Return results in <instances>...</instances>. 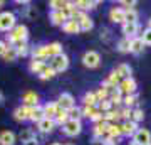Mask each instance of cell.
Here are the masks:
<instances>
[{"mask_svg":"<svg viewBox=\"0 0 151 145\" xmlns=\"http://www.w3.org/2000/svg\"><path fill=\"white\" fill-rule=\"evenodd\" d=\"M29 37V29L25 26H15L9 32V44H14V42H25Z\"/></svg>","mask_w":151,"mask_h":145,"instance_id":"6da1fadb","label":"cell"},{"mask_svg":"<svg viewBox=\"0 0 151 145\" xmlns=\"http://www.w3.org/2000/svg\"><path fill=\"white\" fill-rule=\"evenodd\" d=\"M49 66H50L55 73H62V71H65L69 68V58H67L64 52H60V54H57V56H54V58L49 59Z\"/></svg>","mask_w":151,"mask_h":145,"instance_id":"7a4b0ae2","label":"cell"},{"mask_svg":"<svg viewBox=\"0 0 151 145\" xmlns=\"http://www.w3.org/2000/svg\"><path fill=\"white\" fill-rule=\"evenodd\" d=\"M15 26L17 24L14 12H0V31L2 32H10Z\"/></svg>","mask_w":151,"mask_h":145,"instance_id":"3957f363","label":"cell"},{"mask_svg":"<svg viewBox=\"0 0 151 145\" xmlns=\"http://www.w3.org/2000/svg\"><path fill=\"white\" fill-rule=\"evenodd\" d=\"M82 132V125H81V120H69L67 123L62 125V133L65 137H76Z\"/></svg>","mask_w":151,"mask_h":145,"instance_id":"277c9868","label":"cell"},{"mask_svg":"<svg viewBox=\"0 0 151 145\" xmlns=\"http://www.w3.org/2000/svg\"><path fill=\"white\" fill-rule=\"evenodd\" d=\"M99 63H101V56L96 51H87L82 56V64L86 66V68H97Z\"/></svg>","mask_w":151,"mask_h":145,"instance_id":"5b68a950","label":"cell"},{"mask_svg":"<svg viewBox=\"0 0 151 145\" xmlns=\"http://www.w3.org/2000/svg\"><path fill=\"white\" fill-rule=\"evenodd\" d=\"M136 81L133 79V78H129V79H123L121 81V85L118 86L119 93L123 95V96H128V95H134L136 93Z\"/></svg>","mask_w":151,"mask_h":145,"instance_id":"8992f818","label":"cell"},{"mask_svg":"<svg viewBox=\"0 0 151 145\" xmlns=\"http://www.w3.org/2000/svg\"><path fill=\"white\" fill-rule=\"evenodd\" d=\"M57 105H59L60 110H65V111H69L72 106H76V100L74 96L70 95V93H62L57 100Z\"/></svg>","mask_w":151,"mask_h":145,"instance_id":"52a82bcc","label":"cell"},{"mask_svg":"<svg viewBox=\"0 0 151 145\" xmlns=\"http://www.w3.org/2000/svg\"><path fill=\"white\" fill-rule=\"evenodd\" d=\"M32 110L34 106H19L14 110V118L17 122H25V120H30V115H32Z\"/></svg>","mask_w":151,"mask_h":145,"instance_id":"ba28073f","label":"cell"},{"mask_svg":"<svg viewBox=\"0 0 151 145\" xmlns=\"http://www.w3.org/2000/svg\"><path fill=\"white\" fill-rule=\"evenodd\" d=\"M133 142H136V144H139V145L151 144V133H150V130L138 128V130H136V133L133 135Z\"/></svg>","mask_w":151,"mask_h":145,"instance_id":"9c48e42d","label":"cell"},{"mask_svg":"<svg viewBox=\"0 0 151 145\" xmlns=\"http://www.w3.org/2000/svg\"><path fill=\"white\" fill-rule=\"evenodd\" d=\"M109 19L113 22H118V24H126L124 9H121V7H113V9L109 10Z\"/></svg>","mask_w":151,"mask_h":145,"instance_id":"30bf717a","label":"cell"},{"mask_svg":"<svg viewBox=\"0 0 151 145\" xmlns=\"http://www.w3.org/2000/svg\"><path fill=\"white\" fill-rule=\"evenodd\" d=\"M49 20L52 22L54 26H64L65 22L69 20L67 19V15H65L64 12H57V10H50V15H49Z\"/></svg>","mask_w":151,"mask_h":145,"instance_id":"8fae6325","label":"cell"},{"mask_svg":"<svg viewBox=\"0 0 151 145\" xmlns=\"http://www.w3.org/2000/svg\"><path fill=\"white\" fill-rule=\"evenodd\" d=\"M37 127H39V130H40L42 133H52L54 128L57 127V123H55L52 118H44L37 123Z\"/></svg>","mask_w":151,"mask_h":145,"instance_id":"7c38bea8","label":"cell"},{"mask_svg":"<svg viewBox=\"0 0 151 145\" xmlns=\"http://www.w3.org/2000/svg\"><path fill=\"white\" fill-rule=\"evenodd\" d=\"M44 110V117L45 118H55V115H57V111H59V105H57V101H52V103H45L42 106Z\"/></svg>","mask_w":151,"mask_h":145,"instance_id":"4fadbf2b","label":"cell"},{"mask_svg":"<svg viewBox=\"0 0 151 145\" xmlns=\"http://www.w3.org/2000/svg\"><path fill=\"white\" fill-rule=\"evenodd\" d=\"M22 105L24 106H37L39 105V95L34 91H27L22 96Z\"/></svg>","mask_w":151,"mask_h":145,"instance_id":"5bb4252c","label":"cell"},{"mask_svg":"<svg viewBox=\"0 0 151 145\" xmlns=\"http://www.w3.org/2000/svg\"><path fill=\"white\" fill-rule=\"evenodd\" d=\"M108 127H109V123H108V122H104V120L94 123V130H92L94 137H96V138H97V137H101V138H103V135L106 137V133H108Z\"/></svg>","mask_w":151,"mask_h":145,"instance_id":"9a60e30c","label":"cell"},{"mask_svg":"<svg viewBox=\"0 0 151 145\" xmlns=\"http://www.w3.org/2000/svg\"><path fill=\"white\" fill-rule=\"evenodd\" d=\"M136 130H138V123L131 122V120H126L121 123V133L123 135H134Z\"/></svg>","mask_w":151,"mask_h":145,"instance_id":"2e32d148","label":"cell"},{"mask_svg":"<svg viewBox=\"0 0 151 145\" xmlns=\"http://www.w3.org/2000/svg\"><path fill=\"white\" fill-rule=\"evenodd\" d=\"M62 31H64L65 34H79V32H81V26H79L76 20L69 19V20L62 26Z\"/></svg>","mask_w":151,"mask_h":145,"instance_id":"e0dca14e","label":"cell"},{"mask_svg":"<svg viewBox=\"0 0 151 145\" xmlns=\"http://www.w3.org/2000/svg\"><path fill=\"white\" fill-rule=\"evenodd\" d=\"M138 24H123V34L124 37L128 39H134L136 34H138Z\"/></svg>","mask_w":151,"mask_h":145,"instance_id":"ac0fdd59","label":"cell"},{"mask_svg":"<svg viewBox=\"0 0 151 145\" xmlns=\"http://www.w3.org/2000/svg\"><path fill=\"white\" fill-rule=\"evenodd\" d=\"M45 66H47V63H45V61L32 59V61H30V64H29V71H30V73H34V74H40Z\"/></svg>","mask_w":151,"mask_h":145,"instance_id":"d6986e66","label":"cell"},{"mask_svg":"<svg viewBox=\"0 0 151 145\" xmlns=\"http://www.w3.org/2000/svg\"><path fill=\"white\" fill-rule=\"evenodd\" d=\"M15 133L14 132H9V130H5V132H2L0 133V145H14L15 144Z\"/></svg>","mask_w":151,"mask_h":145,"instance_id":"ffe728a7","label":"cell"},{"mask_svg":"<svg viewBox=\"0 0 151 145\" xmlns=\"http://www.w3.org/2000/svg\"><path fill=\"white\" fill-rule=\"evenodd\" d=\"M143 49H145V42H143V39H141V37L131 39V49H129V52L139 54V52H143Z\"/></svg>","mask_w":151,"mask_h":145,"instance_id":"44dd1931","label":"cell"},{"mask_svg":"<svg viewBox=\"0 0 151 145\" xmlns=\"http://www.w3.org/2000/svg\"><path fill=\"white\" fill-rule=\"evenodd\" d=\"M74 5L77 10H91V9H94V7L97 5V2H89V0H77V2H74Z\"/></svg>","mask_w":151,"mask_h":145,"instance_id":"7402d4cb","label":"cell"},{"mask_svg":"<svg viewBox=\"0 0 151 145\" xmlns=\"http://www.w3.org/2000/svg\"><path fill=\"white\" fill-rule=\"evenodd\" d=\"M116 73L121 76V79H129V78H131V66L126 64V63H123V64L118 66Z\"/></svg>","mask_w":151,"mask_h":145,"instance_id":"603a6c76","label":"cell"},{"mask_svg":"<svg viewBox=\"0 0 151 145\" xmlns=\"http://www.w3.org/2000/svg\"><path fill=\"white\" fill-rule=\"evenodd\" d=\"M9 46L15 47L17 56H22V58H25V56L29 54V46H27V42H14V44H9Z\"/></svg>","mask_w":151,"mask_h":145,"instance_id":"cb8c5ba5","label":"cell"},{"mask_svg":"<svg viewBox=\"0 0 151 145\" xmlns=\"http://www.w3.org/2000/svg\"><path fill=\"white\" fill-rule=\"evenodd\" d=\"M49 7L52 10H57V12H64L67 7H69V2H64V0H52L49 2Z\"/></svg>","mask_w":151,"mask_h":145,"instance_id":"d4e9b609","label":"cell"},{"mask_svg":"<svg viewBox=\"0 0 151 145\" xmlns=\"http://www.w3.org/2000/svg\"><path fill=\"white\" fill-rule=\"evenodd\" d=\"M45 117H44V110H42V106L40 105H37V106H34V110H32V115H30V120L32 122H35V123H39L40 120H44Z\"/></svg>","mask_w":151,"mask_h":145,"instance_id":"484cf974","label":"cell"},{"mask_svg":"<svg viewBox=\"0 0 151 145\" xmlns=\"http://www.w3.org/2000/svg\"><path fill=\"white\" fill-rule=\"evenodd\" d=\"M82 101H84V106H97V103H99L96 98V93H86Z\"/></svg>","mask_w":151,"mask_h":145,"instance_id":"4316f807","label":"cell"},{"mask_svg":"<svg viewBox=\"0 0 151 145\" xmlns=\"http://www.w3.org/2000/svg\"><path fill=\"white\" fill-rule=\"evenodd\" d=\"M126 14V24H138V12L134 9H124Z\"/></svg>","mask_w":151,"mask_h":145,"instance_id":"83f0119b","label":"cell"},{"mask_svg":"<svg viewBox=\"0 0 151 145\" xmlns=\"http://www.w3.org/2000/svg\"><path fill=\"white\" fill-rule=\"evenodd\" d=\"M54 122H55L57 125H64V123H67V122H69V113L65 111V110H60V108H59V111H57V115H55Z\"/></svg>","mask_w":151,"mask_h":145,"instance_id":"f1b7e54d","label":"cell"},{"mask_svg":"<svg viewBox=\"0 0 151 145\" xmlns=\"http://www.w3.org/2000/svg\"><path fill=\"white\" fill-rule=\"evenodd\" d=\"M97 113H103L97 106H84L82 108V117H86V118H89V120H91L92 117H96Z\"/></svg>","mask_w":151,"mask_h":145,"instance_id":"f546056e","label":"cell"},{"mask_svg":"<svg viewBox=\"0 0 151 145\" xmlns=\"http://www.w3.org/2000/svg\"><path fill=\"white\" fill-rule=\"evenodd\" d=\"M121 125H116V123H109L108 127V133L106 137H121Z\"/></svg>","mask_w":151,"mask_h":145,"instance_id":"4dcf8cb0","label":"cell"},{"mask_svg":"<svg viewBox=\"0 0 151 145\" xmlns=\"http://www.w3.org/2000/svg\"><path fill=\"white\" fill-rule=\"evenodd\" d=\"M129 49H131V39L123 37L118 42V51L119 52H129Z\"/></svg>","mask_w":151,"mask_h":145,"instance_id":"1f68e13d","label":"cell"},{"mask_svg":"<svg viewBox=\"0 0 151 145\" xmlns=\"http://www.w3.org/2000/svg\"><path fill=\"white\" fill-rule=\"evenodd\" d=\"M118 118H119V110H109V111L104 113V122H108V123H114Z\"/></svg>","mask_w":151,"mask_h":145,"instance_id":"d6a6232c","label":"cell"},{"mask_svg":"<svg viewBox=\"0 0 151 145\" xmlns=\"http://www.w3.org/2000/svg\"><path fill=\"white\" fill-rule=\"evenodd\" d=\"M5 61H9V63H12V61H15L19 56H17V51H15V47H12V46H9L7 47V51H5V54L2 56Z\"/></svg>","mask_w":151,"mask_h":145,"instance_id":"836d02e7","label":"cell"},{"mask_svg":"<svg viewBox=\"0 0 151 145\" xmlns=\"http://www.w3.org/2000/svg\"><path fill=\"white\" fill-rule=\"evenodd\" d=\"M55 74H57V73H55V71L47 64V66H45V68L42 69V73L39 74V78H40V79H50V78H54Z\"/></svg>","mask_w":151,"mask_h":145,"instance_id":"e575fe53","label":"cell"},{"mask_svg":"<svg viewBox=\"0 0 151 145\" xmlns=\"http://www.w3.org/2000/svg\"><path fill=\"white\" fill-rule=\"evenodd\" d=\"M106 81H108V83H109L111 86H114V88H118V86L121 85V81H123V79H121V76H119L118 73H116V71H113V73L109 74V78H108Z\"/></svg>","mask_w":151,"mask_h":145,"instance_id":"d590c367","label":"cell"},{"mask_svg":"<svg viewBox=\"0 0 151 145\" xmlns=\"http://www.w3.org/2000/svg\"><path fill=\"white\" fill-rule=\"evenodd\" d=\"M136 101H138V96H136V93H134V95H128V96H123L124 106L129 108V110H131V106H134V105H136Z\"/></svg>","mask_w":151,"mask_h":145,"instance_id":"8d00e7d4","label":"cell"},{"mask_svg":"<svg viewBox=\"0 0 151 145\" xmlns=\"http://www.w3.org/2000/svg\"><path fill=\"white\" fill-rule=\"evenodd\" d=\"M67 113H69V120H81L82 118V110L77 106H72Z\"/></svg>","mask_w":151,"mask_h":145,"instance_id":"74e56055","label":"cell"},{"mask_svg":"<svg viewBox=\"0 0 151 145\" xmlns=\"http://www.w3.org/2000/svg\"><path fill=\"white\" fill-rule=\"evenodd\" d=\"M143 118H145V113H143V110H139V108L131 110V122L138 123V122H141Z\"/></svg>","mask_w":151,"mask_h":145,"instance_id":"f35d334b","label":"cell"},{"mask_svg":"<svg viewBox=\"0 0 151 145\" xmlns=\"http://www.w3.org/2000/svg\"><path fill=\"white\" fill-rule=\"evenodd\" d=\"M109 101L113 103V106H114V105H119V103H123V95L119 93V90H116L114 93H111V95H109Z\"/></svg>","mask_w":151,"mask_h":145,"instance_id":"ab89813d","label":"cell"},{"mask_svg":"<svg viewBox=\"0 0 151 145\" xmlns=\"http://www.w3.org/2000/svg\"><path fill=\"white\" fill-rule=\"evenodd\" d=\"M19 138H20V140H22V144H24V142H27V140L35 138V133H34L32 130H24V132H20Z\"/></svg>","mask_w":151,"mask_h":145,"instance_id":"60d3db41","label":"cell"},{"mask_svg":"<svg viewBox=\"0 0 151 145\" xmlns=\"http://www.w3.org/2000/svg\"><path fill=\"white\" fill-rule=\"evenodd\" d=\"M97 108L103 113H106V111H109V110H113V103L109 101V100H103V101L97 103Z\"/></svg>","mask_w":151,"mask_h":145,"instance_id":"b9f144b4","label":"cell"},{"mask_svg":"<svg viewBox=\"0 0 151 145\" xmlns=\"http://www.w3.org/2000/svg\"><path fill=\"white\" fill-rule=\"evenodd\" d=\"M121 142V137H104L103 145H118Z\"/></svg>","mask_w":151,"mask_h":145,"instance_id":"7bdbcfd3","label":"cell"},{"mask_svg":"<svg viewBox=\"0 0 151 145\" xmlns=\"http://www.w3.org/2000/svg\"><path fill=\"white\" fill-rule=\"evenodd\" d=\"M141 39H143L145 46H146V44H148V46H151V29H150V27L143 31V37H141Z\"/></svg>","mask_w":151,"mask_h":145,"instance_id":"ee69618b","label":"cell"},{"mask_svg":"<svg viewBox=\"0 0 151 145\" xmlns=\"http://www.w3.org/2000/svg\"><path fill=\"white\" fill-rule=\"evenodd\" d=\"M119 118H124V122H126V120H131V110L129 108L119 110Z\"/></svg>","mask_w":151,"mask_h":145,"instance_id":"f6af8a7d","label":"cell"},{"mask_svg":"<svg viewBox=\"0 0 151 145\" xmlns=\"http://www.w3.org/2000/svg\"><path fill=\"white\" fill-rule=\"evenodd\" d=\"M7 47H9V44H7V42H4V41H0V58H2L4 54H5Z\"/></svg>","mask_w":151,"mask_h":145,"instance_id":"bcb514c9","label":"cell"},{"mask_svg":"<svg viewBox=\"0 0 151 145\" xmlns=\"http://www.w3.org/2000/svg\"><path fill=\"white\" fill-rule=\"evenodd\" d=\"M39 142H37V138H32V140H27V142H24L22 145H37Z\"/></svg>","mask_w":151,"mask_h":145,"instance_id":"7dc6e473","label":"cell"},{"mask_svg":"<svg viewBox=\"0 0 151 145\" xmlns=\"http://www.w3.org/2000/svg\"><path fill=\"white\" fill-rule=\"evenodd\" d=\"M123 5H126L128 9H133L136 5V2H123Z\"/></svg>","mask_w":151,"mask_h":145,"instance_id":"c3c4849f","label":"cell"},{"mask_svg":"<svg viewBox=\"0 0 151 145\" xmlns=\"http://www.w3.org/2000/svg\"><path fill=\"white\" fill-rule=\"evenodd\" d=\"M4 103V95H2V91H0V105Z\"/></svg>","mask_w":151,"mask_h":145,"instance_id":"681fc988","label":"cell"},{"mask_svg":"<svg viewBox=\"0 0 151 145\" xmlns=\"http://www.w3.org/2000/svg\"><path fill=\"white\" fill-rule=\"evenodd\" d=\"M148 27H150V29H151V19H150V20H148Z\"/></svg>","mask_w":151,"mask_h":145,"instance_id":"f907efd6","label":"cell"},{"mask_svg":"<svg viewBox=\"0 0 151 145\" xmlns=\"http://www.w3.org/2000/svg\"><path fill=\"white\" fill-rule=\"evenodd\" d=\"M4 4H5V2H4V0H0V7L4 5Z\"/></svg>","mask_w":151,"mask_h":145,"instance_id":"816d5d0a","label":"cell"},{"mask_svg":"<svg viewBox=\"0 0 151 145\" xmlns=\"http://www.w3.org/2000/svg\"><path fill=\"white\" fill-rule=\"evenodd\" d=\"M129 145H139V144H136V142H131V144Z\"/></svg>","mask_w":151,"mask_h":145,"instance_id":"f5cc1de1","label":"cell"},{"mask_svg":"<svg viewBox=\"0 0 151 145\" xmlns=\"http://www.w3.org/2000/svg\"><path fill=\"white\" fill-rule=\"evenodd\" d=\"M52 145H60V144H52Z\"/></svg>","mask_w":151,"mask_h":145,"instance_id":"db71d44e","label":"cell"},{"mask_svg":"<svg viewBox=\"0 0 151 145\" xmlns=\"http://www.w3.org/2000/svg\"><path fill=\"white\" fill-rule=\"evenodd\" d=\"M65 145H72V144H65Z\"/></svg>","mask_w":151,"mask_h":145,"instance_id":"11a10c76","label":"cell"},{"mask_svg":"<svg viewBox=\"0 0 151 145\" xmlns=\"http://www.w3.org/2000/svg\"><path fill=\"white\" fill-rule=\"evenodd\" d=\"M148 145H151V144H148Z\"/></svg>","mask_w":151,"mask_h":145,"instance_id":"9f6ffc18","label":"cell"}]
</instances>
